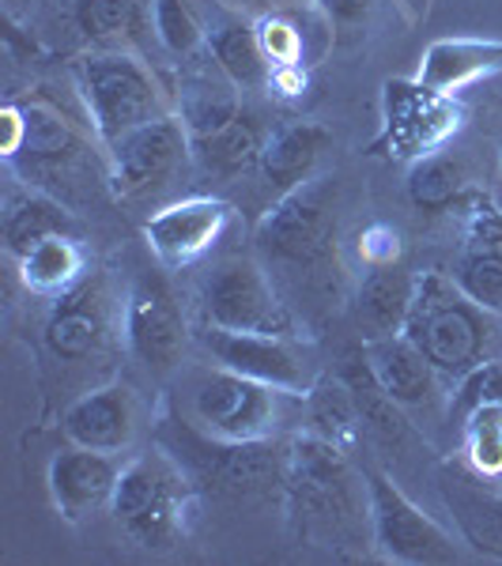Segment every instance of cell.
Returning a JSON list of instances; mask_svg holds the SVG:
<instances>
[{"mask_svg":"<svg viewBox=\"0 0 502 566\" xmlns=\"http://www.w3.org/2000/svg\"><path fill=\"white\" fill-rule=\"evenodd\" d=\"M461 453L480 480H502V400L480 405L461 419Z\"/></svg>","mask_w":502,"mask_h":566,"instance_id":"31","label":"cell"},{"mask_svg":"<svg viewBox=\"0 0 502 566\" xmlns=\"http://www.w3.org/2000/svg\"><path fill=\"white\" fill-rule=\"evenodd\" d=\"M122 336L129 352L155 374H167L189 348V322L181 314L175 291L159 272L144 269L125 291Z\"/></svg>","mask_w":502,"mask_h":566,"instance_id":"13","label":"cell"},{"mask_svg":"<svg viewBox=\"0 0 502 566\" xmlns=\"http://www.w3.org/2000/svg\"><path fill=\"white\" fill-rule=\"evenodd\" d=\"M363 363H367V370L374 374L381 392L394 405L405 408L408 416H416L419 427H423V419L442 412V408L450 416V381L427 363V355L405 333L389 336V340L363 344Z\"/></svg>","mask_w":502,"mask_h":566,"instance_id":"16","label":"cell"},{"mask_svg":"<svg viewBox=\"0 0 502 566\" xmlns=\"http://www.w3.org/2000/svg\"><path fill=\"white\" fill-rule=\"evenodd\" d=\"M499 488H502V480H499Z\"/></svg>","mask_w":502,"mask_h":566,"instance_id":"41","label":"cell"},{"mask_svg":"<svg viewBox=\"0 0 502 566\" xmlns=\"http://www.w3.org/2000/svg\"><path fill=\"white\" fill-rule=\"evenodd\" d=\"M299 392L245 378L219 363H200L181 374V405L189 427L205 442H272Z\"/></svg>","mask_w":502,"mask_h":566,"instance_id":"4","label":"cell"},{"mask_svg":"<svg viewBox=\"0 0 502 566\" xmlns=\"http://www.w3.org/2000/svg\"><path fill=\"white\" fill-rule=\"evenodd\" d=\"M234 208L223 197H186L144 219V242L159 269L181 272L197 264L231 227Z\"/></svg>","mask_w":502,"mask_h":566,"instance_id":"15","label":"cell"},{"mask_svg":"<svg viewBox=\"0 0 502 566\" xmlns=\"http://www.w3.org/2000/svg\"><path fill=\"white\" fill-rule=\"evenodd\" d=\"M405 336L450 386L472 367L502 355V325L495 314L472 303L450 272H416Z\"/></svg>","mask_w":502,"mask_h":566,"instance_id":"2","label":"cell"},{"mask_svg":"<svg viewBox=\"0 0 502 566\" xmlns=\"http://www.w3.org/2000/svg\"><path fill=\"white\" fill-rule=\"evenodd\" d=\"M314 4L322 8V15L333 23L336 42H359L363 34L378 23L381 12H389V8L400 12L397 0H314Z\"/></svg>","mask_w":502,"mask_h":566,"instance_id":"36","label":"cell"},{"mask_svg":"<svg viewBox=\"0 0 502 566\" xmlns=\"http://www.w3.org/2000/svg\"><path fill=\"white\" fill-rule=\"evenodd\" d=\"M450 276L472 303L502 314V250H464Z\"/></svg>","mask_w":502,"mask_h":566,"instance_id":"33","label":"cell"},{"mask_svg":"<svg viewBox=\"0 0 502 566\" xmlns=\"http://www.w3.org/2000/svg\"><path fill=\"white\" fill-rule=\"evenodd\" d=\"M367 495L374 552L381 559L405 566H438L461 559L453 533H446L431 514H423L386 472H367Z\"/></svg>","mask_w":502,"mask_h":566,"instance_id":"11","label":"cell"},{"mask_svg":"<svg viewBox=\"0 0 502 566\" xmlns=\"http://www.w3.org/2000/svg\"><path fill=\"white\" fill-rule=\"evenodd\" d=\"M328 140H333V136L317 122H287L264 136L258 175L264 181V189L272 193V200L314 178V167L325 155Z\"/></svg>","mask_w":502,"mask_h":566,"instance_id":"23","label":"cell"},{"mask_svg":"<svg viewBox=\"0 0 502 566\" xmlns=\"http://www.w3.org/2000/svg\"><path fill=\"white\" fill-rule=\"evenodd\" d=\"M61 431L72 446L122 458V453L133 450L136 431H140L136 392L125 381H106V386L80 392L61 416Z\"/></svg>","mask_w":502,"mask_h":566,"instance_id":"17","label":"cell"},{"mask_svg":"<svg viewBox=\"0 0 502 566\" xmlns=\"http://www.w3.org/2000/svg\"><path fill=\"white\" fill-rule=\"evenodd\" d=\"M15 269H20V283L27 291L57 298L87 276V253H84V245L76 242V234H53V239H42L39 245H31V250L15 261Z\"/></svg>","mask_w":502,"mask_h":566,"instance_id":"26","label":"cell"},{"mask_svg":"<svg viewBox=\"0 0 502 566\" xmlns=\"http://www.w3.org/2000/svg\"><path fill=\"white\" fill-rule=\"evenodd\" d=\"M0 155L27 186L61 200L91 170V140L45 98H20L0 109Z\"/></svg>","mask_w":502,"mask_h":566,"instance_id":"5","label":"cell"},{"mask_svg":"<svg viewBox=\"0 0 502 566\" xmlns=\"http://www.w3.org/2000/svg\"><path fill=\"white\" fill-rule=\"evenodd\" d=\"M122 458L117 453H98L72 446L61 453H53L45 483H50L53 510L65 517L69 525H80L84 517L109 510L117 491V476H122Z\"/></svg>","mask_w":502,"mask_h":566,"instance_id":"18","label":"cell"},{"mask_svg":"<svg viewBox=\"0 0 502 566\" xmlns=\"http://www.w3.org/2000/svg\"><path fill=\"white\" fill-rule=\"evenodd\" d=\"M264 136L269 133H261L258 117L242 109V114L234 117V122H227L219 133L194 144V159L208 170V175H219V178L250 175V170H258V163H261Z\"/></svg>","mask_w":502,"mask_h":566,"instance_id":"27","label":"cell"},{"mask_svg":"<svg viewBox=\"0 0 502 566\" xmlns=\"http://www.w3.org/2000/svg\"><path fill=\"white\" fill-rule=\"evenodd\" d=\"M117 528L148 552H170L186 541L189 522L197 514V488L175 453L144 450L122 464L114 502H109Z\"/></svg>","mask_w":502,"mask_h":566,"instance_id":"3","label":"cell"},{"mask_svg":"<svg viewBox=\"0 0 502 566\" xmlns=\"http://www.w3.org/2000/svg\"><path fill=\"white\" fill-rule=\"evenodd\" d=\"M397 4H400V15H405L408 23H416L427 15V4H431V0H397Z\"/></svg>","mask_w":502,"mask_h":566,"instance_id":"40","label":"cell"},{"mask_svg":"<svg viewBox=\"0 0 502 566\" xmlns=\"http://www.w3.org/2000/svg\"><path fill=\"white\" fill-rule=\"evenodd\" d=\"M114 291H109L106 272H91L65 295L53 298L50 314L42 325V344L53 363H95L103 359L114 344V333L122 328V306H114Z\"/></svg>","mask_w":502,"mask_h":566,"instance_id":"10","label":"cell"},{"mask_svg":"<svg viewBox=\"0 0 502 566\" xmlns=\"http://www.w3.org/2000/svg\"><path fill=\"white\" fill-rule=\"evenodd\" d=\"M464 109L458 98L438 95L419 80H389L381 87V133L370 151L386 159H423L446 148L453 133L461 129Z\"/></svg>","mask_w":502,"mask_h":566,"instance_id":"9","label":"cell"},{"mask_svg":"<svg viewBox=\"0 0 502 566\" xmlns=\"http://www.w3.org/2000/svg\"><path fill=\"white\" fill-rule=\"evenodd\" d=\"M151 34L178 61L205 57L208 50V27L189 8V0H151Z\"/></svg>","mask_w":502,"mask_h":566,"instance_id":"32","label":"cell"},{"mask_svg":"<svg viewBox=\"0 0 502 566\" xmlns=\"http://www.w3.org/2000/svg\"><path fill=\"white\" fill-rule=\"evenodd\" d=\"M0 4H4V20L12 27H20L27 15H31V8L39 4V0H0Z\"/></svg>","mask_w":502,"mask_h":566,"instance_id":"39","label":"cell"},{"mask_svg":"<svg viewBox=\"0 0 502 566\" xmlns=\"http://www.w3.org/2000/svg\"><path fill=\"white\" fill-rule=\"evenodd\" d=\"M175 114L186 122L189 129V140H205L223 129L227 122L242 114V103H239V87L234 84H212V80L197 76V80H186L181 84V95L175 98Z\"/></svg>","mask_w":502,"mask_h":566,"instance_id":"29","label":"cell"},{"mask_svg":"<svg viewBox=\"0 0 502 566\" xmlns=\"http://www.w3.org/2000/svg\"><path fill=\"white\" fill-rule=\"evenodd\" d=\"M412 295L416 272L400 269V264H374V272L352 295V325L363 336V344L389 340V336L405 333Z\"/></svg>","mask_w":502,"mask_h":566,"instance_id":"19","label":"cell"},{"mask_svg":"<svg viewBox=\"0 0 502 566\" xmlns=\"http://www.w3.org/2000/svg\"><path fill=\"white\" fill-rule=\"evenodd\" d=\"M442 499L458 522L464 544H472L483 555L502 559V488H480L477 472H442Z\"/></svg>","mask_w":502,"mask_h":566,"instance_id":"24","label":"cell"},{"mask_svg":"<svg viewBox=\"0 0 502 566\" xmlns=\"http://www.w3.org/2000/svg\"><path fill=\"white\" fill-rule=\"evenodd\" d=\"M461 219L464 250H502V208L483 189H464L458 205L450 208Z\"/></svg>","mask_w":502,"mask_h":566,"instance_id":"34","label":"cell"},{"mask_svg":"<svg viewBox=\"0 0 502 566\" xmlns=\"http://www.w3.org/2000/svg\"><path fill=\"white\" fill-rule=\"evenodd\" d=\"M72 20L103 50H125V42L151 31V0H72Z\"/></svg>","mask_w":502,"mask_h":566,"instance_id":"28","label":"cell"},{"mask_svg":"<svg viewBox=\"0 0 502 566\" xmlns=\"http://www.w3.org/2000/svg\"><path fill=\"white\" fill-rule=\"evenodd\" d=\"M303 419H306V434H317L325 442H333L336 450L352 453L355 442L363 438V412L355 389L348 378H328L317 374V381L303 392Z\"/></svg>","mask_w":502,"mask_h":566,"instance_id":"25","label":"cell"},{"mask_svg":"<svg viewBox=\"0 0 502 566\" xmlns=\"http://www.w3.org/2000/svg\"><path fill=\"white\" fill-rule=\"evenodd\" d=\"M258 250L284 280H333L336 272V212L328 200V178H310L276 197L258 223Z\"/></svg>","mask_w":502,"mask_h":566,"instance_id":"7","label":"cell"},{"mask_svg":"<svg viewBox=\"0 0 502 566\" xmlns=\"http://www.w3.org/2000/svg\"><path fill=\"white\" fill-rule=\"evenodd\" d=\"M502 400V355L488 359L480 367H472L461 381L450 386V419H461L469 412H477L480 405H495Z\"/></svg>","mask_w":502,"mask_h":566,"instance_id":"35","label":"cell"},{"mask_svg":"<svg viewBox=\"0 0 502 566\" xmlns=\"http://www.w3.org/2000/svg\"><path fill=\"white\" fill-rule=\"evenodd\" d=\"M287 522L299 541L344 552L359 547L370 528V495L344 450L317 434L291 438L284 450Z\"/></svg>","mask_w":502,"mask_h":566,"instance_id":"1","label":"cell"},{"mask_svg":"<svg viewBox=\"0 0 502 566\" xmlns=\"http://www.w3.org/2000/svg\"><path fill=\"white\" fill-rule=\"evenodd\" d=\"M502 72V42L499 39H438L423 50L416 80L438 95L458 98L464 87L491 80Z\"/></svg>","mask_w":502,"mask_h":566,"instance_id":"21","label":"cell"},{"mask_svg":"<svg viewBox=\"0 0 502 566\" xmlns=\"http://www.w3.org/2000/svg\"><path fill=\"white\" fill-rule=\"evenodd\" d=\"M80 103L98 148H109L117 136L140 129L163 114H175V98L159 84L148 61L129 50H91L72 65Z\"/></svg>","mask_w":502,"mask_h":566,"instance_id":"6","label":"cell"},{"mask_svg":"<svg viewBox=\"0 0 502 566\" xmlns=\"http://www.w3.org/2000/svg\"><path fill=\"white\" fill-rule=\"evenodd\" d=\"M0 234H4V253L20 261L31 245L53 234H76V216L69 212L65 200L45 193L39 186H15L4 189V208H0Z\"/></svg>","mask_w":502,"mask_h":566,"instance_id":"20","label":"cell"},{"mask_svg":"<svg viewBox=\"0 0 502 566\" xmlns=\"http://www.w3.org/2000/svg\"><path fill=\"white\" fill-rule=\"evenodd\" d=\"M197 344L212 363L227 370H239L245 378L276 386L284 392H303L314 386L317 374L310 367L306 352L295 344V336H276V333H234V328H216L200 325Z\"/></svg>","mask_w":502,"mask_h":566,"instance_id":"14","label":"cell"},{"mask_svg":"<svg viewBox=\"0 0 502 566\" xmlns=\"http://www.w3.org/2000/svg\"><path fill=\"white\" fill-rule=\"evenodd\" d=\"M189 159H194V140H189L186 122L178 114H163L103 148L106 186L122 200L144 197L167 186Z\"/></svg>","mask_w":502,"mask_h":566,"instance_id":"12","label":"cell"},{"mask_svg":"<svg viewBox=\"0 0 502 566\" xmlns=\"http://www.w3.org/2000/svg\"><path fill=\"white\" fill-rule=\"evenodd\" d=\"M208 27V50L205 57L212 61L219 76L227 84H234L239 91H269L272 84V69H269V57L261 50V39H258V23L253 15H242L234 8L223 4V15Z\"/></svg>","mask_w":502,"mask_h":566,"instance_id":"22","label":"cell"},{"mask_svg":"<svg viewBox=\"0 0 502 566\" xmlns=\"http://www.w3.org/2000/svg\"><path fill=\"white\" fill-rule=\"evenodd\" d=\"M397 253H400V239L394 227L374 223L370 231L363 234V258L370 264H397Z\"/></svg>","mask_w":502,"mask_h":566,"instance_id":"37","label":"cell"},{"mask_svg":"<svg viewBox=\"0 0 502 566\" xmlns=\"http://www.w3.org/2000/svg\"><path fill=\"white\" fill-rule=\"evenodd\" d=\"M469 186V170H464L461 159L453 155H423V159L412 163L408 170V200L423 212H450L458 205V197L464 193Z\"/></svg>","mask_w":502,"mask_h":566,"instance_id":"30","label":"cell"},{"mask_svg":"<svg viewBox=\"0 0 502 566\" xmlns=\"http://www.w3.org/2000/svg\"><path fill=\"white\" fill-rule=\"evenodd\" d=\"M200 325L234 328V333L295 336V314L280 295L272 272L253 258L219 261L197 295Z\"/></svg>","mask_w":502,"mask_h":566,"instance_id":"8","label":"cell"},{"mask_svg":"<svg viewBox=\"0 0 502 566\" xmlns=\"http://www.w3.org/2000/svg\"><path fill=\"white\" fill-rule=\"evenodd\" d=\"M219 4H227V8H234V12H242V15H264V12H280V8H291V4H303V0H219Z\"/></svg>","mask_w":502,"mask_h":566,"instance_id":"38","label":"cell"}]
</instances>
